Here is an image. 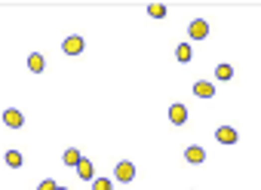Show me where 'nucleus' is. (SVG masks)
Listing matches in <instances>:
<instances>
[{
    "instance_id": "f257e3e1",
    "label": "nucleus",
    "mask_w": 261,
    "mask_h": 190,
    "mask_svg": "<svg viewBox=\"0 0 261 190\" xmlns=\"http://www.w3.org/2000/svg\"><path fill=\"white\" fill-rule=\"evenodd\" d=\"M114 178H117V181H123V184H129V181L135 178V163H129V160L117 163V172H114Z\"/></svg>"
},
{
    "instance_id": "f03ea898",
    "label": "nucleus",
    "mask_w": 261,
    "mask_h": 190,
    "mask_svg": "<svg viewBox=\"0 0 261 190\" xmlns=\"http://www.w3.org/2000/svg\"><path fill=\"white\" fill-rule=\"evenodd\" d=\"M3 123H6L9 129H22V126H25V114L15 111V108H6V111H3Z\"/></svg>"
},
{
    "instance_id": "7ed1b4c3",
    "label": "nucleus",
    "mask_w": 261,
    "mask_h": 190,
    "mask_svg": "<svg viewBox=\"0 0 261 190\" xmlns=\"http://www.w3.org/2000/svg\"><path fill=\"white\" fill-rule=\"evenodd\" d=\"M187 34H190V40L209 37V22H206V19H194V22H190V28H187Z\"/></svg>"
},
{
    "instance_id": "20e7f679",
    "label": "nucleus",
    "mask_w": 261,
    "mask_h": 190,
    "mask_svg": "<svg viewBox=\"0 0 261 190\" xmlns=\"http://www.w3.org/2000/svg\"><path fill=\"white\" fill-rule=\"evenodd\" d=\"M62 49H65V56H80V53H83V37L71 34V37L62 43Z\"/></svg>"
},
{
    "instance_id": "39448f33",
    "label": "nucleus",
    "mask_w": 261,
    "mask_h": 190,
    "mask_svg": "<svg viewBox=\"0 0 261 190\" xmlns=\"http://www.w3.org/2000/svg\"><path fill=\"white\" fill-rule=\"evenodd\" d=\"M215 138H218L221 144H237V138H240V135H237L234 126H218V129H215Z\"/></svg>"
},
{
    "instance_id": "423d86ee",
    "label": "nucleus",
    "mask_w": 261,
    "mask_h": 190,
    "mask_svg": "<svg viewBox=\"0 0 261 190\" xmlns=\"http://www.w3.org/2000/svg\"><path fill=\"white\" fill-rule=\"evenodd\" d=\"M184 160L194 163V166H200V163H206V150H203L200 144H190V147L184 150Z\"/></svg>"
},
{
    "instance_id": "0eeeda50",
    "label": "nucleus",
    "mask_w": 261,
    "mask_h": 190,
    "mask_svg": "<svg viewBox=\"0 0 261 190\" xmlns=\"http://www.w3.org/2000/svg\"><path fill=\"white\" fill-rule=\"evenodd\" d=\"M74 169H77V175H80L83 181H92V178H95V166H92L89 160H86V157H83V160H80Z\"/></svg>"
},
{
    "instance_id": "6e6552de",
    "label": "nucleus",
    "mask_w": 261,
    "mask_h": 190,
    "mask_svg": "<svg viewBox=\"0 0 261 190\" xmlns=\"http://www.w3.org/2000/svg\"><path fill=\"white\" fill-rule=\"evenodd\" d=\"M194 95H197V98H212V95H215V86L209 83V80H197V83H194Z\"/></svg>"
},
{
    "instance_id": "1a4fd4ad",
    "label": "nucleus",
    "mask_w": 261,
    "mask_h": 190,
    "mask_svg": "<svg viewBox=\"0 0 261 190\" xmlns=\"http://www.w3.org/2000/svg\"><path fill=\"white\" fill-rule=\"evenodd\" d=\"M169 120H172L175 126H184V123H187V108H184V105H172V108H169Z\"/></svg>"
},
{
    "instance_id": "9d476101",
    "label": "nucleus",
    "mask_w": 261,
    "mask_h": 190,
    "mask_svg": "<svg viewBox=\"0 0 261 190\" xmlns=\"http://www.w3.org/2000/svg\"><path fill=\"white\" fill-rule=\"evenodd\" d=\"M28 67H31L34 74H40L43 67H46V59H43L40 53H31V56H28Z\"/></svg>"
},
{
    "instance_id": "9b49d317",
    "label": "nucleus",
    "mask_w": 261,
    "mask_h": 190,
    "mask_svg": "<svg viewBox=\"0 0 261 190\" xmlns=\"http://www.w3.org/2000/svg\"><path fill=\"white\" fill-rule=\"evenodd\" d=\"M62 160H65V166H77V163L83 160V153H80L77 147H68V150H65V157H62Z\"/></svg>"
},
{
    "instance_id": "f8f14e48",
    "label": "nucleus",
    "mask_w": 261,
    "mask_h": 190,
    "mask_svg": "<svg viewBox=\"0 0 261 190\" xmlns=\"http://www.w3.org/2000/svg\"><path fill=\"white\" fill-rule=\"evenodd\" d=\"M175 59H178V62H190V59H194V49H190V43H178Z\"/></svg>"
},
{
    "instance_id": "ddd939ff",
    "label": "nucleus",
    "mask_w": 261,
    "mask_h": 190,
    "mask_svg": "<svg viewBox=\"0 0 261 190\" xmlns=\"http://www.w3.org/2000/svg\"><path fill=\"white\" fill-rule=\"evenodd\" d=\"M3 160H6L9 169H19V166H22V153H19V150H6V157H3Z\"/></svg>"
},
{
    "instance_id": "4468645a",
    "label": "nucleus",
    "mask_w": 261,
    "mask_h": 190,
    "mask_svg": "<svg viewBox=\"0 0 261 190\" xmlns=\"http://www.w3.org/2000/svg\"><path fill=\"white\" fill-rule=\"evenodd\" d=\"M215 77H218V80H231V77H234V64H218V67H215Z\"/></svg>"
},
{
    "instance_id": "2eb2a0df",
    "label": "nucleus",
    "mask_w": 261,
    "mask_h": 190,
    "mask_svg": "<svg viewBox=\"0 0 261 190\" xmlns=\"http://www.w3.org/2000/svg\"><path fill=\"white\" fill-rule=\"evenodd\" d=\"M148 15H154V19H163V15H166V6H163V3H148Z\"/></svg>"
},
{
    "instance_id": "dca6fc26",
    "label": "nucleus",
    "mask_w": 261,
    "mask_h": 190,
    "mask_svg": "<svg viewBox=\"0 0 261 190\" xmlns=\"http://www.w3.org/2000/svg\"><path fill=\"white\" fill-rule=\"evenodd\" d=\"M92 190H114V184L108 178H92Z\"/></svg>"
},
{
    "instance_id": "f3484780",
    "label": "nucleus",
    "mask_w": 261,
    "mask_h": 190,
    "mask_svg": "<svg viewBox=\"0 0 261 190\" xmlns=\"http://www.w3.org/2000/svg\"><path fill=\"white\" fill-rule=\"evenodd\" d=\"M56 187H59V184L52 181V178H46V181H40V184H37V190H56Z\"/></svg>"
},
{
    "instance_id": "a211bd4d",
    "label": "nucleus",
    "mask_w": 261,
    "mask_h": 190,
    "mask_svg": "<svg viewBox=\"0 0 261 190\" xmlns=\"http://www.w3.org/2000/svg\"><path fill=\"white\" fill-rule=\"evenodd\" d=\"M56 190H68V187H56Z\"/></svg>"
}]
</instances>
